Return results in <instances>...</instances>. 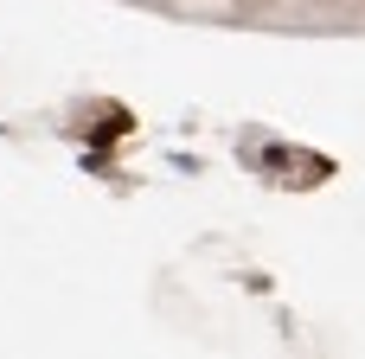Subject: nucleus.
I'll list each match as a JSON object with an SVG mask.
<instances>
[{
	"label": "nucleus",
	"instance_id": "nucleus-1",
	"mask_svg": "<svg viewBox=\"0 0 365 359\" xmlns=\"http://www.w3.org/2000/svg\"><path fill=\"white\" fill-rule=\"evenodd\" d=\"M199 6H225V0H199Z\"/></svg>",
	"mask_w": 365,
	"mask_h": 359
}]
</instances>
